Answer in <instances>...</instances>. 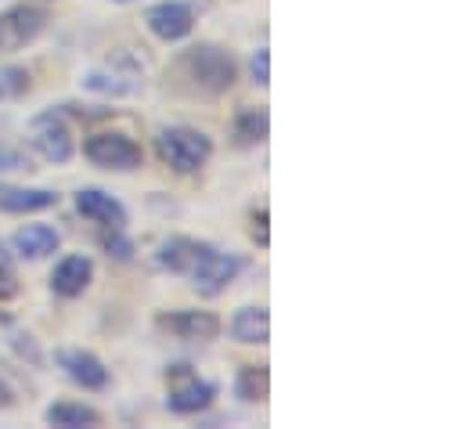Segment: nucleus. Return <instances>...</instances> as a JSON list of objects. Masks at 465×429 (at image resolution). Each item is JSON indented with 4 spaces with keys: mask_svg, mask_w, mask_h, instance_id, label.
<instances>
[{
    "mask_svg": "<svg viewBox=\"0 0 465 429\" xmlns=\"http://www.w3.org/2000/svg\"><path fill=\"white\" fill-rule=\"evenodd\" d=\"M0 170H29V159H22L18 152L0 148Z\"/></svg>",
    "mask_w": 465,
    "mask_h": 429,
    "instance_id": "b1692460",
    "label": "nucleus"
},
{
    "mask_svg": "<svg viewBox=\"0 0 465 429\" xmlns=\"http://www.w3.org/2000/svg\"><path fill=\"white\" fill-rule=\"evenodd\" d=\"M7 404H11V390L0 383V408H7Z\"/></svg>",
    "mask_w": 465,
    "mask_h": 429,
    "instance_id": "393cba45",
    "label": "nucleus"
},
{
    "mask_svg": "<svg viewBox=\"0 0 465 429\" xmlns=\"http://www.w3.org/2000/svg\"><path fill=\"white\" fill-rule=\"evenodd\" d=\"M47 25V11L36 4H18L0 11V55H15L25 44H33Z\"/></svg>",
    "mask_w": 465,
    "mask_h": 429,
    "instance_id": "423d86ee",
    "label": "nucleus"
},
{
    "mask_svg": "<svg viewBox=\"0 0 465 429\" xmlns=\"http://www.w3.org/2000/svg\"><path fill=\"white\" fill-rule=\"evenodd\" d=\"M25 91H29V73H25V69H18V65L0 69V102L22 98Z\"/></svg>",
    "mask_w": 465,
    "mask_h": 429,
    "instance_id": "aec40b11",
    "label": "nucleus"
},
{
    "mask_svg": "<svg viewBox=\"0 0 465 429\" xmlns=\"http://www.w3.org/2000/svg\"><path fill=\"white\" fill-rule=\"evenodd\" d=\"M249 234H252V242L256 245H271V231H267V206H260L256 214L249 216Z\"/></svg>",
    "mask_w": 465,
    "mask_h": 429,
    "instance_id": "4be33fe9",
    "label": "nucleus"
},
{
    "mask_svg": "<svg viewBox=\"0 0 465 429\" xmlns=\"http://www.w3.org/2000/svg\"><path fill=\"white\" fill-rule=\"evenodd\" d=\"M11 245H15V253H18L22 260H47V256L58 253L62 234H58L51 224H25V227L15 231Z\"/></svg>",
    "mask_w": 465,
    "mask_h": 429,
    "instance_id": "ddd939ff",
    "label": "nucleus"
},
{
    "mask_svg": "<svg viewBox=\"0 0 465 429\" xmlns=\"http://www.w3.org/2000/svg\"><path fill=\"white\" fill-rule=\"evenodd\" d=\"M80 84L87 91H94V95H105V98H126V95H137L141 91V76L134 69H119V65L91 69Z\"/></svg>",
    "mask_w": 465,
    "mask_h": 429,
    "instance_id": "4468645a",
    "label": "nucleus"
},
{
    "mask_svg": "<svg viewBox=\"0 0 465 429\" xmlns=\"http://www.w3.org/2000/svg\"><path fill=\"white\" fill-rule=\"evenodd\" d=\"M217 397V386L210 379H203L192 364H170L166 368V404L177 415H195L203 408H210Z\"/></svg>",
    "mask_w": 465,
    "mask_h": 429,
    "instance_id": "7ed1b4c3",
    "label": "nucleus"
},
{
    "mask_svg": "<svg viewBox=\"0 0 465 429\" xmlns=\"http://www.w3.org/2000/svg\"><path fill=\"white\" fill-rule=\"evenodd\" d=\"M252 80H256L260 87L271 84V55H267V47H260V51L252 55Z\"/></svg>",
    "mask_w": 465,
    "mask_h": 429,
    "instance_id": "5701e85b",
    "label": "nucleus"
},
{
    "mask_svg": "<svg viewBox=\"0 0 465 429\" xmlns=\"http://www.w3.org/2000/svg\"><path fill=\"white\" fill-rule=\"evenodd\" d=\"M84 155L102 166V170H116V174H130L144 163V152L137 141H130L126 134L116 130H105V134H91L87 145H84Z\"/></svg>",
    "mask_w": 465,
    "mask_h": 429,
    "instance_id": "39448f33",
    "label": "nucleus"
},
{
    "mask_svg": "<svg viewBox=\"0 0 465 429\" xmlns=\"http://www.w3.org/2000/svg\"><path fill=\"white\" fill-rule=\"evenodd\" d=\"M228 332H232V339L238 343H267L271 339V314H267V307H238L234 311L232 324H228Z\"/></svg>",
    "mask_w": 465,
    "mask_h": 429,
    "instance_id": "dca6fc26",
    "label": "nucleus"
},
{
    "mask_svg": "<svg viewBox=\"0 0 465 429\" xmlns=\"http://www.w3.org/2000/svg\"><path fill=\"white\" fill-rule=\"evenodd\" d=\"M234 80H238V65L232 51L217 44H195L173 62V84L195 98H217L232 91Z\"/></svg>",
    "mask_w": 465,
    "mask_h": 429,
    "instance_id": "f257e3e1",
    "label": "nucleus"
},
{
    "mask_svg": "<svg viewBox=\"0 0 465 429\" xmlns=\"http://www.w3.org/2000/svg\"><path fill=\"white\" fill-rule=\"evenodd\" d=\"M155 324L163 332H170L173 339H184V343H210L224 328L221 318L210 311H170V314H159Z\"/></svg>",
    "mask_w": 465,
    "mask_h": 429,
    "instance_id": "6e6552de",
    "label": "nucleus"
},
{
    "mask_svg": "<svg viewBox=\"0 0 465 429\" xmlns=\"http://www.w3.org/2000/svg\"><path fill=\"white\" fill-rule=\"evenodd\" d=\"M29 145L47 159V163H69L73 152H76V141H73V126L65 119V112L58 108H47L40 112L33 123H29Z\"/></svg>",
    "mask_w": 465,
    "mask_h": 429,
    "instance_id": "20e7f679",
    "label": "nucleus"
},
{
    "mask_svg": "<svg viewBox=\"0 0 465 429\" xmlns=\"http://www.w3.org/2000/svg\"><path fill=\"white\" fill-rule=\"evenodd\" d=\"M234 274H238V260L228 256V253H221L217 245H206L203 256L195 260V267H192L184 278L195 285V293L217 296V293H224V289L232 285Z\"/></svg>",
    "mask_w": 465,
    "mask_h": 429,
    "instance_id": "0eeeda50",
    "label": "nucleus"
},
{
    "mask_svg": "<svg viewBox=\"0 0 465 429\" xmlns=\"http://www.w3.org/2000/svg\"><path fill=\"white\" fill-rule=\"evenodd\" d=\"M76 210L87 216V220L109 227V231H123V227H126V210H123V203H119L116 195L102 192V188H84V192L76 195Z\"/></svg>",
    "mask_w": 465,
    "mask_h": 429,
    "instance_id": "f8f14e48",
    "label": "nucleus"
},
{
    "mask_svg": "<svg viewBox=\"0 0 465 429\" xmlns=\"http://www.w3.org/2000/svg\"><path fill=\"white\" fill-rule=\"evenodd\" d=\"M18 293V271L11 264V256L0 249V300H11Z\"/></svg>",
    "mask_w": 465,
    "mask_h": 429,
    "instance_id": "412c9836",
    "label": "nucleus"
},
{
    "mask_svg": "<svg viewBox=\"0 0 465 429\" xmlns=\"http://www.w3.org/2000/svg\"><path fill=\"white\" fill-rule=\"evenodd\" d=\"M238 397L245 404H260L267 401V390H271V375H267V364H245L238 372V383H234Z\"/></svg>",
    "mask_w": 465,
    "mask_h": 429,
    "instance_id": "6ab92c4d",
    "label": "nucleus"
},
{
    "mask_svg": "<svg viewBox=\"0 0 465 429\" xmlns=\"http://www.w3.org/2000/svg\"><path fill=\"white\" fill-rule=\"evenodd\" d=\"M58 206V195L51 188H15V185H0V210L4 214H40Z\"/></svg>",
    "mask_w": 465,
    "mask_h": 429,
    "instance_id": "2eb2a0df",
    "label": "nucleus"
},
{
    "mask_svg": "<svg viewBox=\"0 0 465 429\" xmlns=\"http://www.w3.org/2000/svg\"><path fill=\"white\" fill-rule=\"evenodd\" d=\"M0 322H4V318H0Z\"/></svg>",
    "mask_w": 465,
    "mask_h": 429,
    "instance_id": "bb28decb",
    "label": "nucleus"
},
{
    "mask_svg": "<svg viewBox=\"0 0 465 429\" xmlns=\"http://www.w3.org/2000/svg\"><path fill=\"white\" fill-rule=\"evenodd\" d=\"M116 4H134V0H116Z\"/></svg>",
    "mask_w": 465,
    "mask_h": 429,
    "instance_id": "a878e982",
    "label": "nucleus"
},
{
    "mask_svg": "<svg viewBox=\"0 0 465 429\" xmlns=\"http://www.w3.org/2000/svg\"><path fill=\"white\" fill-rule=\"evenodd\" d=\"M144 22H148V29H152L159 40L177 44V40H184V36L195 29V11H192V4H184V0H163V4L148 7Z\"/></svg>",
    "mask_w": 465,
    "mask_h": 429,
    "instance_id": "1a4fd4ad",
    "label": "nucleus"
},
{
    "mask_svg": "<svg viewBox=\"0 0 465 429\" xmlns=\"http://www.w3.org/2000/svg\"><path fill=\"white\" fill-rule=\"evenodd\" d=\"M44 419L51 426H62V429H84V426H98L102 415L91 408V404H76V401H62V404H51L44 412Z\"/></svg>",
    "mask_w": 465,
    "mask_h": 429,
    "instance_id": "f3484780",
    "label": "nucleus"
},
{
    "mask_svg": "<svg viewBox=\"0 0 465 429\" xmlns=\"http://www.w3.org/2000/svg\"><path fill=\"white\" fill-rule=\"evenodd\" d=\"M155 148H159V159L166 166H173L177 174H195L213 155V141L195 126H166V130H159Z\"/></svg>",
    "mask_w": 465,
    "mask_h": 429,
    "instance_id": "f03ea898",
    "label": "nucleus"
},
{
    "mask_svg": "<svg viewBox=\"0 0 465 429\" xmlns=\"http://www.w3.org/2000/svg\"><path fill=\"white\" fill-rule=\"evenodd\" d=\"M91 278H94V264H91V256H84V253H73V256H62V260L54 264V274H51V289H54L58 296L73 300V296H84V293H87Z\"/></svg>",
    "mask_w": 465,
    "mask_h": 429,
    "instance_id": "9d476101",
    "label": "nucleus"
},
{
    "mask_svg": "<svg viewBox=\"0 0 465 429\" xmlns=\"http://www.w3.org/2000/svg\"><path fill=\"white\" fill-rule=\"evenodd\" d=\"M58 364L65 368V375L84 386V390H105L109 386V368L102 364V357H94L91 350H62Z\"/></svg>",
    "mask_w": 465,
    "mask_h": 429,
    "instance_id": "9b49d317",
    "label": "nucleus"
},
{
    "mask_svg": "<svg viewBox=\"0 0 465 429\" xmlns=\"http://www.w3.org/2000/svg\"><path fill=\"white\" fill-rule=\"evenodd\" d=\"M267 130H271V115L267 108H242L234 115V141L242 148H252L260 141H267Z\"/></svg>",
    "mask_w": 465,
    "mask_h": 429,
    "instance_id": "a211bd4d",
    "label": "nucleus"
}]
</instances>
